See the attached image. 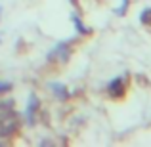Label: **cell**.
<instances>
[{
  "instance_id": "obj_1",
  "label": "cell",
  "mask_w": 151,
  "mask_h": 147,
  "mask_svg": "<svg viewBox=\"0 0 151 147\" xmlns=\"http://www.w3.org/2000/svg\"><path fill=\"white\" fill-rule=\"evenodd\" d=\"M17 128V118L15 117H2L0 118V138H6L15 132Z\"/></svg>"
},
{
  "instance_id": "obj_2",
  "label": "cell",
  "mask_w": 151,
  "mask_h": 147,
  "mask_svg": "<svg viewBox=\"0 0 151 147\" xmlns=\"http://www.w3.org/2000/svg\"><path fill=\"white\" fill-rule=\"evenodd\" d=\"M4 90H10V84H8V82H0V92H4Z\"/></svg>"
}]
</instances>
